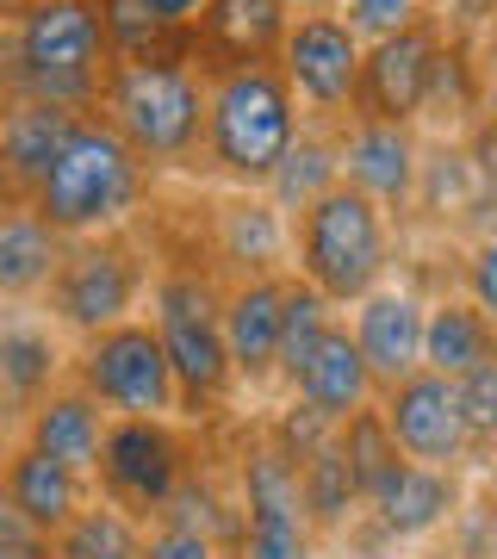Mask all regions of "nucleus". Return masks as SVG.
I'll return each instance as SVG.
<instances>
[{
  "instance_id": "1",
  "label": "nucleus",
  "mask_w": 497,
  "mask_h": 559,
  "mask_svg": "<svg viewBox=\"0 0 497 559\" xmlns=\"http://www.w3.org/2000/svg\"><path fill=\"white\" fill-rule=\"evenodd\" d=\"M0 69L13 81V100L94 112L113 75L94 0H13L0 20Z\"/></svg>"
},
{
  "instance_id": "2",
  "label": "nucleus",
  "mask_w": 497,
  "mask_h": 559,
  "mask_svg": "<svg viewBox=\"0 0 497 559\" xmlns=\"http://www.w3.org/2000/svg\"><path fill=\"white\" fill-rule=\"evenodd\" d=\"M150 180H156V168L99 112H87L25 205L57 237H106V230H125L138 218V205L150 200Z\"/></svg>"
},
{
  "instance_id": "3",
  "label": "nucleus",
  "mask_w": 497,
  "mask_h": 559,
  "mask_svg": "<svg viewBox=\"0 0 497 559\" xmlns=\"http://www.w3.org/2000/svg\"><path fill=\"white\" fill-rule=\"evenodd\" d=\"M298 112L293 87L280 81L274 62H256V69H230V75L205 81V138H199V162L218 180L242 187V193H261L268 175L280 168V156L293 150Z\"/></svg>"
},
{
  "instance_id": "4",
  "label": "nucleus",
  "mask_w": 497,
  "mask_h": 559,
  "mask_svg": "<svg viewBox=\"0 0 497 559\" xmlns=\"http://www.w3.org/2000/svg\"><path fill=\"white\" fill-rule=\"evenodd\" d=\"M94 112L150 168H193L205 138V75L193 62H113Z\"/></svg>"
},
{
  "instance_id": "5",
  "label": "nucleus",
  "mask_w": 497,
  "mask_h": 559,
  "mask_svg": "<svg viewBox=\"0 0 497 559\" xmlns=\"http://www.w3.org/2000/svg\"><path fill=\"white\" fill-rule=\"evenodd\" d=\"M298 280L330 305H360L374 286H386L392 267V218L355 187H330L293 218Z\"/></svg>"
},
{
  "instance_id": "6",
  "label": "nucleus",
  "mask_w": 497,
  "mask_h": 559,
  "mask_svg": "<svg viewBox=\"0 0 497 559\" xmlns=\"http://www.w3.org/2000/svg\"><path fill=\"white\" fill-rule=\"evenodd\" d=\"M150 305H156L150 330H156L162 355H168V373H175L180 417H205V411L237 385L230 355H224V330H218L224 293L212 286V274H199V267H168V274H156V286H150Z\"/></svg>"
},
{
  "instance_id": "7",
  "label": "nucleus",
  "mask_w": 497,
  "mask_h": 559,
  "mask_svg": "<svg viewBox=\"0 0 497 559\" xmlns=\"http://www.w3.org/2000/svg\"><path fill=\"white\" fill-rule=\"evenodd\" d=\"M143 293H150V261L125 230L106 237H69L57 274L44 286V311L57 330H69L75 342L113 330V323L138 318Z\"/></svg>"
},
{
  "instance_id": "8",
  "label": "nucleus",
  "mask_w": 497,
  "mask_h": 559,
  "mask_svg": "<svg viewBox=\"0 0 497 559\" xmlns=\"http://www.w3.org/2000/svg\"><path fill=\"white\" fill-rule=\"evenodd\" d=\"M69 373H75L69 385H81L106 417H180V392H175V373H168V355H162L156 330L143 318L87 336L69 355Z\"/></svg>"
},
{
  "instance_id": "9",
  "label": "nucleus",
  "mask_w": 497,
  "mask_h": 559,
  "mask_svg": "<svg viewBox=\"0 0 497 559\" xmlns=\"http://www.w3.org/2000/svg\"><path fill=\"white\" fill-rule=\"evenodd\" d=\"M193 473L187 460V436L175 417H113L106 441H99L94 485L106 503H119L125 516H156L162 503L180 491V479Z\"/></svg>"
},
{
  "instance_id": "10",
  "label": "nucleus",
  "mask_w": 497,
  "mask_h": 559,
  "mask_svg": "<svg viewBox=\"0 0 497 559\" xmlns=\"http://www.w3.org/2000/svg\"><path fill=\"white\" fill-rule=\"evenodd\" d=\"M360 50H367V44L342 25L336 7H311V13H293L274 69H280V81L293 87L298 112H311V119H348V112H355Z\"/></svg>"
},
{
  "instance_id": "11",
  "label": "nucleus",
  "mask_w": 497,
  "mask_h": 559,
  "mask_svg": "<svg viewBox=\"0 0 497 559\" xmlns=\"http://www.w3.org/2000/svg\"><path fill=\"white\" fill-rule=\"evenodd\" d=\"M242 535H237V559H311V522L298 503V466L268 448L242 454Z\"/></svg>"
},
{
  "instance_id": "12",
  "label": "nucleus",
  "mask_w": 497,
  "mask_h": 559,
  "mask_svg": "<svg viewBox=\"0 0 497 559\" xmlns=\"http://www.w3.org/2000/svg\"><path fill=\"white\" fill-rule=\"evenodd\" d=\"M379 417L392 429L398 454L436 466V473H460V460H473L466 429H460V404H454V380H441L429 367H417L411 380H398L392 392H379Z\"/></svg>"
},
{
  "instance_id": "13",
  "label": "nucleus",
  "mask_w": 497,
  "mask_h": 559,
  "mask_svg": "<svg viewBox=\"0 0 497 559\" xmlns=\"http://www.w3.org/2000/svg\"><path fill=\"white\" fill-rule=\"evenodd\" d=\"M436 50H441V32L429 20L367 44V50H360V81H355V119H379V124L417 119L423 94H429Z\"/></svg>"
},
{
  "instance_id": "14",
  "label": "nucleus",
  "mask_w": 497,
  "mask_h": 559,
  "mask_svg": "<svg viewBox=\"0 0 497 559\" xmlns=\"http://www.w3.org/2000/svg\"><path fill=\"white\" fill-rule=\"evenodd\" d=\"M336 162H342V187H355L392 218L417 200V175H423V150L411 124H379L355 119L336 131Z\"/></svg>"
},
{
  "instance_id": "15",
  "label": "nucleus",
  "mask_w": 497,
  "mask_h": 559,
  "mask_svg": "<svg viewBox=\"0 0 497 559\" xmlns=\"http://www.w3.org/2000/svg\"><path fill=\"white\" fill-rule=\"evenodd\" d=\"M286 25H293L286 0H212L193 25V69L212 81V75H230V69L274 62Z\"/></svg>"
},
{
  "instance_id": "16",
  "label": "nucleus",
  "mask_w": 497,
  "mask_h": 559,
  "mask_svg": "<svg viewBox=\"0 0 497 559\" xmlns=\"http://www.w3.org/2000/svg\"><path fill=\"white\" fill-rule=\"evenodd\" d=\"M423 311L429 305L411 286H374L355 305L348 336H355V348H360V360H367V373H374L379 392H392L398 380H411L423 367Z\"/></svg>"
},
{
  "instance_id": "17",
  "label": "nucleus",
  "mask_w": 497,
  "mask_h": 559,
  "mask_svg": "<svg viewBox=\"0 0 497 559\" xmlns=\"http://www.w3.org/2000/svg\"><path fill=\"white\" fill-rule=\"evenodd\" d=\"M280 305H286V280L280 274H242L218 305V330H224V355L230 373L242 385L274 380V355H280Z\"/></svg>"
},
{
  "instance_id": "18",
  "label": "nucleus",
  "mask_w": 497,
  "mask_h": 559,
  "mask_svg": "<svg viewBox=\"0 0 497 559\" xmlns=\"http://www.w3.org/2000/svg\"><path fill=\"white\" fill-rule=\"evenodd\" d=\"M360 510L374 516V528L386 540H423V535H436L441 522L460 516V479L436 473V466H417V460H398L392 479L379 485Z\"/></svg>"
},
{
  "instance_id": "19",
  "label": "nucleus",
  "mask_w": 497,
  "mask_h": 559,
  "mask_svg": "<svg viewBox=\"0 0 497 559\" xmlns=\"http://www.w3.org/2000/svg\"><path fill=\"white\" fill-rule=\"evenodd\" d=\"M106 411H99L81 385H57V392H44L32 404V417L20 423V441L25 448H38L44 460H57L69 473L94 485V466H99V441H106Z\"/></svg>"
},
{
  "instance_id": "20",
  "label": "nucleus",
  "mask_w": 497,
  "mask_h": 559,
  "mask_svg": "<svg viewBox=\"0 0 497 559\" xmlns=\"http://www.w3.org/2000/svg\"><path fill=\"white\" fill-rule=\"evenodd\" d=\"M62 373H69V355H62L50 323H25V318L0 323V436L32 417V404L44 392H57Z\"/></svg>"
},
{
  "instance_id": "21",
  "label": "nucleus",
  "mask_w": 497,
  "mask_h": 559,
  "mask_svg": "<svg viewBox=\"0 0 497 559\" xmlns=\"http://www.w3.org/2000/svg\"><path fill=\"white\" fill-rule=\"evenodd\" d=\"M0 485H7L13 510H20L44 540L57 535V528H69L75 510L87 503V479L69 473V466H57V460H44L38 448H25V441H13V448L0 454Z\"/></svg>"
},
{
  "instance_id": "22",
  "label": "nucleus",
  "mask_w": 497,
  "mask_h": 559,
  "mask_svg": "<svg viewBox=\"0 0 497 559\" xmlns=\"http://www.w3.org/2000/svg\"><path fill=\"white\" fill-rule=\"evenodd\" d=\"M293 392H298V404H311L323 423L355 417L360 404L379 399L374 373H367V360H360L355 336H348L342 323H330V336L318 342V355H311V367L293 380Z\"/></svg>"
},
{
  "instance_id": "23",
  "label": "nucleus",
  "mask_w": 497,
  "mask_h": 559,
  "mask_svg": "<svg viewBox=\"0 0 497 559\" xmlns=\"http://www.w3.org/2000/svg\"><path fill=\"white\" fill-rule=\"evenodd\" d=\"M87 112H62V106H44V100H13L7 119H0V156L13 168V187L20 200H32V187L50 175V162L62 156V143L75 138V124Z\"/></svg>"
},
{
  "instance_id": "24",
  "label": "nucleus",
  "mask_w": 497,
  "mask_h": 559,
  "mask_svg": "<svg viewBox=\"0 0 497 559\" xmlns=\"http://www.w3.org/2000/svg\"><path fill=\"white\" fill-rule=\"evenodd\" d=\"M69 237H57L32 205L0 212V299H44Z\"/></svg>"
},
{
  "instance_id": "25",
  "label": "nucleus",
  "mask_w": 497,
  "mask_h": 559,
  "mask_svg": "<svg viewBox=\"0 0 497 559\" xmlns=\"http://www.w3.org/2000/svg\"><path fill=\"white\" fill-rule=\"evenodd\" d=\"M497 360V330L466 299H441L423 311V367L441 380H466L473 367Z\"/></svg>"
},
{
  "instance_id": "26",
  "label": "nucleus",
  "mask_w": 497,
  "mask_h": 559,
  "mask_svg": "<svg viewBox=\"0 0 497 559\" xmlns=\"http://www.w3.org/2000/svg\"><path fill=\"white\" fill-rule=\"evenodd\" d=\"M342 180V162H336V138L330 131H318V124H298L293 150L280 156V168L268 175V205H274L280 218H298L311 200H323L330 187Z\"/></svg>"
},
{
  "instance_id": "27",
  "label": "nucleus",
  "mask_w": 497,
  "mask_h": 559,
  "mask_svg": "<svg viewBox=\"0 0 497 559\" xmlns=\"http://www.w3.org/2000/svg\"><path fill=\"white\" fill-rule=\"evenodd\" d=\"M50 559H143V522L119 503L87 498L69 528L50 535Z\"/></svg>"
},
{
  "instance_id": "28",
  "label": "nucleus",
  "mask_w": 497,
  "mask_h": 559,
  "mask_svg": "<svg viewBox=\"0 0 497 559\" xmlns=\"http://www.w3.org/2000/svg\"><path fill=\"white\" fill-rule=\"evenodd\" d=\"M218 249L224 261H237L249 274H274L280 255H286V218L268 200L242 193V200L218 205Z\"/></svg>"
},
{
  "instance_id": "29",
  "label": "nucleus",
  "mask_w": 497,
  "mask_h": 559,
  "mask_svg": "<svg viewBox=\"0 0 497 559\" xmlns=\"http://www.w3.org/2000/svg\"><path fill=\"white\" fill-rule=\"evenodd\" d=\"M298 503H305V522H311V528H342V522L360 510L355 479H348V460H342L336 436L298 460Z\"/></svg>"
},
{
  "instance_id": "30",
  "label": "nucleus",
  "mask_w": 497,
  "mask_h": 559,
  "mask_svg": "<svg viewBox=\"0 0 497 559\" xmlns=\"http://www.w3.org/2000/svg\"><path fill=\"white\" fill-rule=\"evenodd\" d=\"M330 323H336V305L323 299V293H311L305 280H286V305H280V355H274V373L286 385L311 367L318 342L330 336Z\"/></svg>"
},
{
  "instance_id": "31",
  "label": "nucleus",
  "mask_w": 497,
  "mask_h": 559,
  "mask_svg": "<svg viewBox=\"0 0 497 559\" xmlns=\"http://www.w3.org/2000/svg\"><path fill=\"white\" fill-rule=\"evenodd\" d=\"M336 448H342V460H348V479H355L360 503L374 498L379 485L392 479V466L404 460L398 454V441H392V429H386V417H379V399L360 404L355 417L336 423Z\"/></svg>"
},
{
  "instance_id": "32",
  "label": "nucleus",
  "mask_w": 497,
  "mask_h": 559,
  "mask_svg": "<svg viewBox=\"0 0 497 559\" xmlns=\"http://www.w3.org/2000/svg\"><path fill=\"white\" fill-rule=\"evenodd\" d=\"M156 522H175V528H193V535H205V540H230V547H237V535H242V510L237 503H224L218 491H212V485L199 479V473H187V479H180V491L168 503H162L156 510Z\"/></svg>"
},
{
  "instance_id": "33",
  "label": "nucleus",
  "mask_w": 497,
  "mask_h": 559,
  "mask_svg": "<svg viewBox=\"0 0 497 559\" xmlns=\"http://www.w3.org/2000/svg\"><path fill=\"white\" fill-rule=\"evenodd\" d=\"M454 404H460L466 448L473 454H497V360H485L466 380H454Z\"/></svg>"
},
{
  "instance_id": "34",
  "label": "nucleus",
  "mask_w": 497,
  "mask_h": 559,
  "mask_svg": "<svg viewBox=\"0 0 497 559\" xmlns=\"http://www.w3.org/2000/svg\"><path fill=\"white\" fill-rule=\"evenodd\" d=\"M336 13H342V25H348L360 44H374V38L404 32V25H417L423 0H336Z\"/></svg>"
},
{
  "instance_id": "35",
  "label": "nucleus",
  "mask_w": 497,
  "mask_h": 559,
  "mask_svg": "<svg viewBox=\"0 0 497 559\" xmlns=\"http://www.w3.org/2000/svg\"><path fill=\"white\" fill-rule=\"evenodd\" d=\"M330 436H336V423H323L318 411H311V404H298V399H293V411H286V417L274 423V448H280L286 460H293V466H298L305 454H311V448H323Z\"/></svg>"
},
{
  "instance_id": "36",
  "label": "nucleus",
  "mask_w": 497,
  "mask_h": 559,
  "mask_svg": "<svg viewBox=\"0 0 497 559\" xmlns=\"http://www.w3.org/2000/svg\"><path fill=\"white\" fill-rule=\"evenodd\" d=\"M143 559H224V547L205 540V535H193V528L156 522V528H143Z\"/></svg>"
},
{
  "instance_id": "37",
  "label": "nucleus",
  "mask_w": 497,
  "mask_h": 559,
  "mask_svg": "<svg viewBox=\"0 0 497 559\" xmlns=\"http://www.w3.org/2000/svg\"><path fill=\"white\" fill-rule=\"evenodd\" d=\"M466 305L497 330V237L478 242L473 255H466Z\"/></svg>"
},
{
  "instance_id": "38",
  "label": "nucleus",
  "mask_w": 497,
  "mask_h": 559,
  "mask_svg": "<svg viewBox=\"0 0 497 559\" xmlns=\"http://www.w3.org/2000/svg\"><path fill=\"white\" fill-rule=\"evenodd\" d=\"M205 7H212V0H143V13H150L162 32H193Z\"/></svg>"
},
{
  "instance_id": "39",
  "label": "nucleus",
  "mask_w": 497,
  "mask_h": 559,
  "mask_svg": "<svg viewBox=\"0 0 497 559\" xmlns=\"http://www.w3.org/2000/svg\"><path fill=\"white\" fill-rule=\"evenodd\" d=\"M7 205H25V200H20V187H13V168H7V156H0V212H7Z\"/></svg>"
},
{
  "instance_id": "40",
  "label": "nucleus",
  "mask_w": 497,
  "mask_h": 559,
  "mask_svg": "<svg viewBox=\"0 0 497 559\" xmlns=\"http://www.w3.org/2000/svg\"><path fill=\"white\" fill-rule=\"evenodd\" d=\"M485 138L497 143V87H492V94H485Z\"/></svg>"
},
{
  "instance_id": "41",
  "label": "nucleus",
  "mask_w": 497,
  "mask_h": 559,
  "mask_svg": "<svg viewBox=\"0 0 497 559\" xmlns=\"http://www.w3.org/2000/svg\"><path fill=\"white\" fill-rule=\"evenodd\" d=\"M7 106H13V81H7V69H0V119H7Z\"/></svg>"
},
{
  "instance_id": "42",
  "label": "nucleus",
  "mask_w": 497,
  "mask_h": 559,
  "mask_svg": "<svg viewBox=\"0 0 497 559\" xmlns=\"http://www.w3.org/2000/svg\"><path fill=\"white\" fill-rule=\"evenodd\" d=\"M286 7H305V13H311V7H330V0H286Z\"/></svg>"
},
{
  "instance_id": "43",
  "label": "nucleus",
  "mask_w": 497,
  "mask_h": 559,
  "mask_svg": "<svg viewBox=\"0 0 497 559\" xmlns=\"http://www.w3.org/2000/svg\"><path fill=\"white\" fill-rule=\"evenodd\" d=\"M492 516H497V460H492Z\"/></svg>"
},
{
  "instance_id": "44",
  "label": "nucleus",
  "mask_w": 497,
  "mask_h": 559,
  "mask_svg": "<svg viewBox=\"0 0 497 559\" xmlns=\"http://www.w3.org/2000/svg\"><path fill=\"white\" fill-rule=\"evenodd\" d=\"M492 44H497V25H492Z\"/></svg>"
},
{
  "instance_id": "45",
  "label": "nucleus",
  "mask_w": 497,
  "mask_h": 559,
  "mask_svg": "<svg viewBox=\"0 0 497 559\" xmlns=\"http://www.w3.org/2000/svg\"><path fill=\"white\" fill-rule=\"evenodd\" d=\"M0 454H7V441H0Z\"/></svg>"
}]
</instances>
